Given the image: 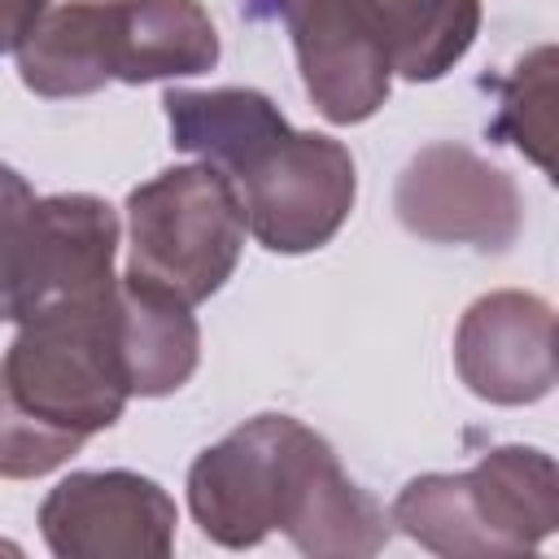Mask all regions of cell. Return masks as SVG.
<instances>
[{"instance_id": "30bf717a", "label": "cell", "mask_w": 559, "mask_h": 559, "mask_svg": "<svg viewBox=\"0 0 559 559\" xmlns=\"http://www.w3.org/2000/svg\"><path fill=\"white\" fill-rule=\"evenodd\" d=\"M459 380L493 402L524 406L555 389V310L533 293H489L467 306L454 332Z\"/></svg>"}, {"instance_id": "ac0fdd59", "label": "cell", "mask_w": 559, "mask_h": 559, "mask_svg": "<svg viewBox=\"0 0 559 559\" xmlns=\"http://www.w3.org/2000/svg\"><path fill=\"white\" fill-rule=\"evenodd\" d=\"M44 13L48 0H0V52H17Z\"/></svg>"}, {"instance_id": "9a60e30c", "label": "cell", "mask_w": 559, "mask_h": 559, "mask_svg": "<svg viewBox=\"0 0 559 559\" xmlns=\"http://www.w3.org/2000/svg\"><path fill=\"white\" fill-rule=\"evenodd\" d=\"M493 135L515 144L546 175L555 170V48H533L502 83V109Z\"/></svg>"}, {"instance_id": "6da1fadb", "label": "cell", "mask_w": 559, "mask_h": 559, "mask_svg": "<svg viewBox=\"0 0 559 559\" xmlns=\"http://www.w3.org/2000/svg\"><path fill=\"white\" fill-rule=\"evenodd\" d=\"M188 507L227 550L284 533L301 555L354 559L389 542V515L354 485L332 445L293 415H253L188 467Z\"/></svg>"}, {"instance_id": "e0dca14e", "label": "cell", "mask_w": 559, "mask_h": 559, "mask_svg": "<svg viewBox=\"0 0 559 559\" xmlns=\"http://www.w3.org/2000/svg\"><path fill=\"white\" fill-rule=\"evenodd\" d=\"M83 445L48 432L44 424H35L26 411H17L4 393H0V476L4 480H35L57 472L70 454H79Z\"/></svg>"}, {"instance_id": "52a82bcc", "label": "cell", "mask_w": 559, "mask_h": 559, "mask_svg": "<svg viewBox=\"0 0 559 559\" xmlns=\"http://www.w3.org/2000/svg\"><path fill=\"white\" fill-rule=\"evenodd\" d=\"M393 210L411 236L472 245L480 253L511 249L524 227L515 179L454 140H437L406 162L393 188Z\"/></svg>"}, {"instance_id": "8fae6325", "label": "cell", "mask_w": 559, "mask_h": 559, "mask_svg": "<svg viewBox=\"0 0 559 559\" xmlns=\"http://www.w3.org/2000/svg\"><path fill=\"white\" fill-rule=\"evenodd\" d=\"M114 249H118V214L100 197L87 192L39 197V280L26 314L57 301L109 297L118 288Z\"/></svg>"}, {"instance_id": "7a4b0ae2", "label": "cell", "mask_w": 559, "mask_h": 559, "mask_svg": "<svg viewBox=\"0 0 559 559\" xmlns=\"http://www.w3.org/2000/svg\"><path fill=\"white\" fill-rule=\"evenodd\" d=\"M218 31L197 0H70L48 9L17 48V74L35 96H87L105 83H157L205 74Z\"/></svg>"}, {"instance_id": "277c9868", "label": "cell", "mask_w": 559, "mask_h": 559, "mask_svg": "<svg viewBox=\"0 0 559 559\" xmlns=\"http://www.w3.org/2000/svg\"><path fill=\"white\" fill-rule=\"evenodd\" d=\"M0 393L79 445L114 428L131 397L118 345V288L96 301H57L26 314L0 358Z\"/></svg>"}, {"instance_id": "7c38bea8", "label": "cell", "mask_w": 559, "mask_h": 559, "mask_svg": "<svg viewBox=\"0 0 559 559\" xmlns=\"http://www.w3.org/2000/svg\"><path fill=\"white\" fill-rule=\"evenodd\" d=\"M162 109L170 122V144L197 153L227 179H240L275 140L293 131L288 118L271 105V96L253 87H166Z\"/></svg>"}, {"instance_id": "5bb4252c", "label": "cell", "mask_w": 559, "mask_h": 559, "mask_svg": "<svg viewBox=\"0 0 559 559\" xmlns=\"http://www.w3.org/2000/svg\"><path fill=\"white\" fill-rule=\"evenodd\" d=\"M389 48V66L406 83H432L454 70L480 31V0H367Z\"/></svg>"}, {"instance_id": "ba28073f", "label": "cell", "mask_w": 559, "mask_h": 559, "mask_svg": "<svg viewBox=\"0 0 559 559\" xmlns=\"http://www.w3.org/2000/svg\"><path fill=\"white\" fill-rule=\"evenodd\" d=\"M175 498L140 472H70L39 507V533L61 559H166Z\"/></svg>"}, {"instance_id": "5b68a950", "label": "cell", "mask_w": 559, "mask_h": 559, "mask_svg": "<svg viewBox=\"0 0 559 559\" xmlns=\"http://www.w3.org/2000/svg\"><path fill=\"white\" fill-rule=\"evenodd\" d=\"M127 218L131 258L122 280L179 306H201L231 280L249 231L240 192L205 162L170 166L131 188Z\"/></svg>"}, {"instance_id": "2e32d148", "label": "cell", "mask_w": 559, "mask_h": 559, "mask_svg": "<svg viewBox=\"0 0 559 559\" xmlns=\"http://www.w3.org/2000/svg\"><path fill=\"white\" fill-rule=\"evenodd\" d=\"M39 280V197L0 162V323L26 319Z\"/></svg>"}, {"instance_id": "9c48e42d", "label": "cell", "mask_w": 559, "mask_h": 559, "mask_svg": "<svg viewBox=\"0 0 559 559\" xmlns=\"http://www.w3.org/2000/svg\"><path fill=\"white\" fill-rule=\"evenodd\" d=\"M310 105L336 122H367L393 83L389 48L367 0H275Z\"/></svg>"}, {"instance_id": "3957f363", "label": "cell", "mask_w": 559, "mask_h": 559, "mask_svg": "<svg viewBox=\"0 0 559 559\" xmlns=\"http://www.w3.org/2000/svg\"><path fill=\"white\" fill-rule=\"evenodd\" d=\"M411 542L450 559L537 550L559 524V472L537 445H498L472 472L415 476L389 507Z\"/></svg>"}, {"instance_id": "8992f818", "label": "cell", "mask_w": 559, "mask_h": 559, "mask_svg": "<svg viewBox=\"0 0 559 559\" xmlns=\"http://www.w3.org/2000/svg\"><path fill=\"white\" fill-rule=\"evenodd\" d=\"M245 223L271 253L323 249L349 218L358 170L341 140L319 131H288L240 179H231Z\"/></svg>"}, {"instance_id": "4fadbf2b", "label": "cell", "mask_w": 559, "mask_h": 559, "mask_svg": "<svg viewBox=\"0 0 559 559\" xmlns=\"http://www.w3.org/2000/svg\"><path fill=\"white\" fill-rule=\"evenodd\" d=\"M118 345L131 397H166L183 389L201 358L192 306L153 297L127 280L118 284Z\"/></svg>"}]
</instances>
